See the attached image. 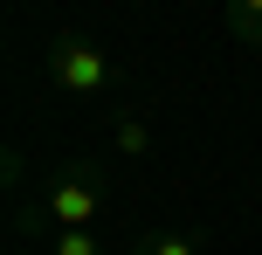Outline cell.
I'll list each match as a JSON object with an SVG mask.
<instances>
[{
	"mask_svg": "<svg viewBox=\"0 0 262 255\" xmlns=\"http://www.w3.org/2000/svg\"><path fill=\"white\" fill-rule=\"evenodd\" d=\"M228 28L235 41H262V0H228Z\"/></svg>",
	"mask_w": 262,
	"mask_h": 255,
	"instance_id": "cell-5",
	"label": "cell"
},
{
	"mask_svg": "<svg viewBox=\"0 0 262 255\" xmlns=\"http://www.w3.org/2000/svg\"><path fill=\"white\" fill-rule=\"evenodd\" d=\"M49 255H104V242H97V228H62L49 235Z\"/></svg>",
	"mask_w": 262,
	"mask_h": 255,
	"instance_id": "cell-6",
	"label": "cell"
},
{
	"mask_svg": "<svg viewBox=\"0 0 262 255\" xmlns=\"http://www.w3.org/2000/svg\"><path fill=\"white\" fill-rule=\"evenodd\" d=\"M131 255H200V242H193V235H180V228H152V235L131 242Z\"/></svg>",
	"mask_w": 262,
	"mask_h": 255,
	"instance_id": "cell-3",
	"label": "cell"
},
{
	"mask_svg": "<svg viewBox=\"0 0 262 255\" xmlns=\"http://www.w3.org/2000/svg\"><path fill=\"white\" fill-rule=\"evenodd\" d=\"M41 76H49L62 97H97V90H111V55L97 49L90 35L62 28V35L49 41V55H41Z\"/></svg>",
	"mask_w": 262,
	"mask_h": 255,
	"instance_id": "cell-2",
	"label": "cell"
},
{
	"mask_svg": "<svg viewBox=\"0 0 262 255\" xmlns=\"http://www.w3.org/2000/svg\"><path fill=\"white\" fill-rule=\"evenodd\" d=\"M97 214H104V179H97V166H55V173H41V200L28 207V228H97Z\"/></svg>",
	"mask_w": 262,
	"mask_h": 255,
	"instance_id": "cell-1",
	"label": "cell"
},
{
	"mask_svg": "<svg viewBox=\"0 0 262 255\" xmlns=\"http://www.w3.org/2000/svg\"><path fill=\"white\" fill-rule=\"evenodd\" d=\"M111 145H118L124 159H145V145H152V124H145V118H118V124H111Z\"/></svg>",
	"mask_w": 262,
	"mask_h": 255,
	"instance_id": "cell-4",
	"label": "cell"
}]
</instances>
